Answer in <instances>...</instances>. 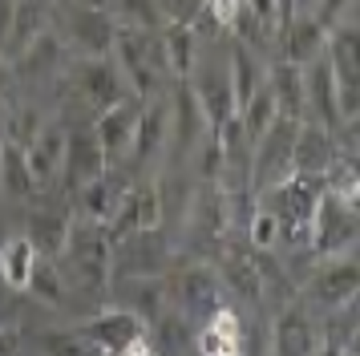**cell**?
<instances>
[{
	"label": "cell",
	"mask_w": 360,
	"mask_h": 356,
	"mask_svg": "<svg viewBox=\"0 0 360 356\" xmlns=\"http://www.w3.org/2000/svg\"><path fill=\"white\" fill-rule=\"evenodd\" d=\"M57 259H69V275L85 284L89 291H101L110 284V267H114V243L105 235V227L85 219V223L69 227V243Z\"/></svg>",
	"instance_id": "1"
},
{
	"label": "cell",
	"mask_w": 360,
	"mask_h": 356,
	"mask_svg": "<svg viewBox=\"0 0 360 356\" xmlns=\"http://www.w3.org/2000/svg\"><path fill=\"white\" fill-rule=\"evenodd\" d=\"M223 275L214 272V267H207V263H198V267H186V272L170 275V291H166V300L174 304V312L179 316H186V320L202 324L211 312H219L223 307Z\"/></svg>",
	"instance_id": "2"
},
{
	"label": "cell",
	"mask_w": 360,
	"mask_h": 356,
	"mask_svg": "<svg viewBox=\"0 0 360 356\" xmlns=\"http://www.w3.org/2000/svg\"><path fill=\"white\" fill-rule=\"evenodd\" d=\"M328 61L336 73V97H340V117L352 122L360 113V25H336L328 29Z\"/></svg>",
	"instance_id": "3"
},
{
	"label": "cell",
	"mask_w": 360,
	"mask_h": 356,
	"mask_svg": "<svg viewBox=\"0 0 360 356\" xmlns=\"http://www.w3.org/2000/svg\"><path fill=\"white\" fill-rule=\"evenodd\" d=\"M53 25H61L65 37L77 49H85L89 57H110L114 53V16L105 8H89V4H77V0H61L53 8Z\"/></svg>",
	"instance_id": "4"
},
{
	"label": "cell",
	"mask_w": 360,
	"mask_h": 356,
	"mask_svg": "<svg viewBox=\"0 0 360 356\" xmlns=\"http://www.w3.org/2000/svg\"><path fill=\"white\" fill-rule=\"evenodd\" d=\"M295 126H300V122H292V117H283V113H279V122L263 134L259 142H255V150H251V191H255V194L271 191L276 182H283V178L295 174V170H292Z\"/></svg>",
	"instance_id": "5"
},
{
	"label": "cell",
	"mask_w": 360,
	"mask_h": 356,
	"mask_svg": "<svg viewBox=\"0 0 360 356\" xmlns=\"http://www.w3.org/2000/svg\"><path fill=\"white\" fill-rule=\"evenodd\" d=\"M186 81H191V89H195L198 106H202V117H207L211 134H219V129L239 113L235 110V89H231L227 61H195V73Z\"/></svg>",
	"instance_id": "6"
},
{
	"label": "cell",
	"mask_w": 360,
	"mask_h": 356,
	"mask_svg": "<svg viewBox=\"0 0 360 356\" xmlns=\"http://www.w3.org/2000/svg\"><path fill=\"white\" fill-rule=\"evenodd\" d=\"M360 239V207H348L332 194H320L316 223H311V251L316 255H336Z\"/></svg>",
	"instance_id": "7"
},
{
	"label": "cell",
	"mask_w": 360,
	"mask_h": 356,
	"mask_svg": "<svg viewBox=\"0 0 360 356\" xmlns=\"http://www.w3.org/2000/svg\"><path fill=\"white\" fill-rule=\"evenodd\" d=\"M77 332H82L89 344H98L105 356H117L126 352L134 340H142L150 332L146 320L138 316V312H130V307H105V312H98V316H89L85 324H77Z\"/></svg>",
	"instance_id": "8"
},
{
	"label": "cell",
	"mask_w": 360,
	"mask_h": 356,
	"mask_svg": "<svg viewBox=\"0 0 360 356\" xmlns=\"http://www.w3.org/2000/svg\"><path fill=\"white\" fill-rule=\"evenodd\" d=\"M360 291V263L352 259H340V263H324L304 279V300L311 307H324V312H336L344 307L352 295Z\"/></svg>",
	"instance_id": "9"
},
{
	"label": "cell",
	"mask_w": 360,
	"mask_h": 356,
	"mask_svg": "<svg viewBox=\"0 0 360 356\" xmlns=\"http://www.w3.org/2000/svg\"><path fill=\"white\" fill-rule=\"evenodd\" d=\"M214 134L202 117V106H198L191 81H179L174 85V97H170V142H174V154H186V150H198L207 146Z\"/></svg>",
	"instance_id": "10"
},
{
	"label": "cell",
	"mask_w": 360,
	"mask_h": 356,
	"mask_svg": "<svg viewBox=\"0 0 360 356\" xmlns=\"http://www.w3.org/2000/svg\"><path fill=\"white\" fill-rule=\"evenodd\" d=\"M340 158V150L332 142V129L320 122H300L292 142V170L304 178H324L328 166Z\"/></svg>",
	"instance_id": "11"
},
{
	"label": "cell",
	"mask_w": 360,
	"mask_h": 356,
	"mask_svg": "<svg viewBox=\"0 0 360 356\" xmlns=\"http://www.w3.org/2000/svg\"><path fill=\"white\" fill-rule=\"evenodd\" d=\"M195 352L198 356H247V328L227 304L211 312L195 328Z\"/></svg>",
	"instance_id": "12"
},
{
	"label": "cell",
	"mask_w": 360,
	"mask_h": 356,
	"mask_svg": "<svg viewBox=\"0 0 360 356\" xmlns=\"http://www.w3.org/2000/svg\"><path fill=\"white\" fill-rule=\"evenodd\" d=\"M105 166H110V158H105V150H101L94 126L89 129H73L69 142H65V162H61V178H65V186L82 191L85 182H94V178L105 174Z\"/></svg>",
	"instance_id": "13"
},
{
	"label": "cell",
	"mask_w": 360,
	"mask_h": 356,
	"mask_svg": "<svg viewBox=\"0 0 360 356\" xmlns=\"http://www.w3.org/2000/svg\"><path fill=\"white\" fill-rule=\"evenodd\" d=\"M138 97H122L117 106H105V110H98V122H94V134H98L101 150H105V158L117 162L130 154L134 146V126H138Z\"/></svg>",
	"instance_id": "14"
},
{
	"label": "cell",
	"mask_w": 360,
	"mask_h": 356,
	"mask_svg": "<svg viewBox=\"0 0 360 356\" xmlns=\"http://www.w3.org/2000/svg\"><path fill=\"white\" fill-rule=\"evenodd\" d=\"M77 89H82V97H89L98 110L117 106L122 97H130V85L122 77L117 61H110V57H85V61H77Z\"/></svg>",
	"instance_id": "15"
},
{
	"label": "cell",
	"mask_w": 360,
	"mask_h": 356,
	"mask_svg": "<svg viewBox=\"0 0 360 356\" xmlns=\"http://www.w3.org/2000/svg\"><path fill=\"white\" fill-rule=\"evenodd\" d=\"M304 97H308V110L316 113V122L328 129L344 126L340 117V97H336V73L328 53H320L311 65H304Z\"/></svg>",
	"instance_id": "16"
},
{
	"label": "cell",
	"mask_w": 360,
	"mask_h": 356,
	"mask_svg": "<svg viewBox=\"0 0 360 356\" xmlns=\"http://www.w3.org/2000/svg\"><path fill=\"white\" fill-rule=\"evenodd\" d=\"M219 272H223V284H227L243 304H263V272H259V251L251 247V243H231L227 251H223V263H219Z\"/></svg>",
	"instance_id": "17"
},
{
	"label": "cell",
	"mask_w": 360,
	"mask_h": 356,
	"mask_svg": "<svg viewBox=\"0 0 360 356\" xmlns=\"http://www.w3.org/2000/svg\"><path fill=\"white\" fill-rule=\"evenodd\" d=\"M271 352L276 356H316V328L300 304H283L271 328Z\"/></svg>",
	"instance_id": "18"
},
{
	"label": "cell",
	"mask_w": 360,
	"mask_h": 356,
	"mask_svg": "<svg viewBox=\"0 0 360 356\" xmlns=\"http://www.w3.org/2000/svg\"><path fill=\"white\" fill-rule=\"evenodd\" d=\"M65 142H69V129L61 126V122H45V126H41L33 138H29L25 154H29V170H33L37 186L61 174V162H65Z\"/></svg>",
	"instance_id": "19"
},
{
	"label": "cell",
	"mask_w": 360,
	"mask_h": 356,
	"mask_svg": "<svg viewBox=\"0 0 360 356\" xmlns=\"http://www.w3.org/2000/svg\"><path fill=\"white\" fill-rule=\"evenodd\" d=\"M166 138H170V101H162V97H150L146 106L138 110L130 158L134 162H146L150 154H158V146H166Z\"/></svg>",
	"instance_id": "20"
},
{
	"label": "cell",
	"mask_w": 360,
	"mask_h": 356,
	"mask_svg": "<svg viewBox=\"0 0 360 356\" xmlns=\"http://www.w3.org/2000/svg\"><path fill=\"white\" fill-rule=\"evenodd\" d=\"M328 49V29L316 20V16H292L283 25V53L292 65H311L320 53Z\"/></svg>",
	"instance_id": "21"
},
{
	"label": "cell",
	"mask_w": 360,
	"mask_h": 356,
	"mask_svg": "<svg viewBox=\"0 0 360 356\" xmlns=\"http://www.w3.org/2000/svg\"><path fill=\"white\" fill-rule=\"evenodd\" d=\"M227 69H231V89H235V110H243L247 101H251V94L267 81V69H263V61L255 57V49L247 45V41H239V37L231 41Z\"/></svg>",
	"instance_id": "22"
},
{
	"label": "cell",
	"mask_w": 360,
	"mask_h": 356,
	"mask_svg": "<svg viewBox=\"0 0 360 356\" xmlns=\"http://www.w3.org/2000/svg\"><path fill=\"white\" fill-rule=\"evenodd\" d=\"M267 85L279 101V113L292 117V122H304L308 113V97H304V69L292 61H276L267 69Z\"/></svg>",
	"instance_id": "23"
},
{
	"label": "cell",
	"mask_w": 360,
	"mask_h": 356,
	"mask_svg": "<svg viewBox=\"0 0 360 356\" xmlns=\"http://www.w3.org/2000/svg\"><path fill=\"white\" fill-rule=\"evenodd\" d=\"M37 191V178L29 170L25 146L13 138H0V194L4 198H29Z\"/></svg>",
	"instance_id": "24"
},
{
	"label": "cell",
	"mask_w": 360,
	"mask_h": 356,
	"mask_svg": "<svg viewBox=\"0 0 360 356\" xmlns=\"http://www.w3.org/2000/svg\"><path fill=\"white\" fill-rule=\"evenodd\" d=\"M37 259H41V255H37V247L29 243L25 231L8 235V239L0 243V279H4L13 291H25V288H29V279H33Z\"/></svg>",
	"instance_id": "25"
},
{
	"label": "cell",
	"mask_w": 360,
	"mask_h": 356,
	"mask_svg": "<svg viewBox=\"0 0 360 356\" xmlns=\"http://www.w3.org/2000/svg\"><path fill=\"white\" fill-rule=\"evenodd\" d=\"M69 227L73 223H69L65 215H57V210H37V215H29L25 235H29V243L37 247V255L57 259L69 243Z\"/></svg>",
	"instance_id": "26"
},
{
	"label": "cell",
	"mask_w": 360,
	"mask_h": 356,
	"mask_svg": "<svg viewBox=\"0 0 360 356\" xmlns=\"http://www.w3.org/2000/svg\"><path fill=\"white\" fill-rule=\"evenodd\" d=\"M162 45H166V65H170V77L186 81L195 73L198 61V32L191 25H166L162 29Z\"/></svg>",
	"instance_id": "27"
},
{
	"label": "cell",
	"mask_w": 360,
	"mask_h": 356,
	"mask_svg": "<svg viewBox=\"0 0 360 356\" xmlns=\"http://www.w3.org/2000/svg\"><path fill=\"white\" fill-rule=\"evenodd\" d=\"M239 122H243V134L251 138V146L259 142L263 134L279 122V101H276V94H271V85H267V81H263L259 89L251 94V101L239 110Z\"/></svg>",
	"instance_id": "28"
},
{
	"label": "cell",
	"mask_w": 360,
	"mask_h": 356,
	"mask_svg": "<svg viewBox=\"0 0 360 356\" xmlns=\"http://www.w3.org/2000/svg\"><path fill=\"white\" fill-rule=\"evenodd\" d=\"M122 194H126V186H117L110 174L94 178V182H85L82 186V210L85 219H94V223H110V215L117 210V203H122Z\"/></svg>",
	"instance_id": "29"
},
{
	"label": "cell",
	"mask_w": 360,
	"mask_h": 356,
	"mask_svg": "<svg viewBox=\"0 0 360 356\" xmlns=\"http://www.w3.org/2000/svg\"><path fill=\"white\" fill-rule=\"evenodd\" d=\"M25 291H29L33 300H41V304H49V307H65L69 295H65V272H61V263L49 259V255H41Z\"/></svg>",
	"instance_id": "30"
},
{
	"label": "cell",
	"mask_w": 360,
	"mask_h": 356,
	"mask_svg": "<svg viewBox=\"0 0 360 356\" xmlns=\"http://www.w3.org/2000/svg\"><path fill=\"white\" fill-rule=\"evenodd\" d=\"M110 16H114L117 29H142V32L166 29L162 4H158V0H114V4H110Z\"/></svg>",
	"instance_id": "31"
},
{
	"label": "cell",
	"mask_w": 360,
	"mask_h": 356,
	"mask_svg": "<svg viewBox=\"0 0 360 356\" xmlns=\"http://www.w3.org/2000/svg\"><path fill=\"white\" fill-rule=\"evenodd\" d=\"M37 348H41L45 356H105L98 344H89L77 328H73V332H69V328H61V332H45V336L37 340Z\"/></svg>",
	"instance_id": "32"
},
{
	"label": "cell",
	"mask_w": 360,
	"mask_h": 356,
	"mask_svg": "<svg viewBox=\"0 0 360 356\" xmlns=\"http://www.w3.org/2000/svg\"><path fill=\"white\" fill-rule=\"evenodd\" d=\"M247 243H251L255 251H271V247L279 243V223L263 203L251 210V219H247Z\"/></svg>",
	"instance_id": "33"
},
{
	"label": "cell",
	"mask_w": 360,
	"mask_h": 356,
	"mask_svg": "<svg viewBox=\"0 0 360 356\" xmlns=\"http://www.w3.org/2000/svg\"><path fill=\"white\" fill-rule=\"evenodd\" d=\"M162 4V20L166 25H191L195 29L202 8H207V0H158Z\"/></svg>",
	"instance_id": "34"
},
{
	"label": "cell",
	"mask_w": 360,
	"mask_h": 356,
	"mask_svg": "<svg viewBox=\"0 0 360 356\" xmlns=\"http://www.w3.org/2000/svg\"><path fill=\"white\" fill-rule=\"evenodd\" d=\"M344 13H348V0H316V8H311V16H316L324 29H336Z\"/></svg>",
	"instance_id": "35"
},
{
	"label": "cell",
	"mask_w": 360,
	"mask_h": 356,
	"mask_svg": "<svg viewBox=\"0 0 360 356\" xmlns=\"http://www.w3.org/2000/svg\"><path fill=\"white\" fill-rule=\"evenodd\" d=\"M13 20H17V0H0V57H4V45H8Z\"/></svg>",
	"instance_id": "36"
},
{
	"label": "cell",
	"mask_w": 360,
	"mask_h": 356,
	"mask_svg": "<svg viewBox=\"0 0 360 356\" xmlns=\"http://www.w3.org/2000/svg\"><path fill=\"white\" fill-rule=\"evenodd\" d=\"M117 356H158V348L150 344V332H146L142 340H134L130 348H126V352H117Z\"/></svg>",
	"instance_id": "37"
},
{
	"label": "cell",
	"mask_w": 360,
	"mask_h": 356,
	"mask_svg": "<svg viewBox=\"0 0 360 356\" xmlns=\"http://www.w3.org/2000/svg\"><path fill=\"white\" fill-rule=\"evenodd\" d=\"M316 0H292V16H311Z\"/></svg>",
	"instance_id": "38"
},
{
	"label": "cell",
	"mask_w": 360,
	"mask_h": 356,
	"mask_svg": "<svg viewBox=\"0 0 360 356\" xmlns=\"http://www.w3.org/2000/svg\"><path fill=\"white\" fill-rule=\"evenodd\" d=\"M344 126L352 129V142H360V113H356V117H352V122H344Z\"/></svg>",
	"instance_id": "39"
},
{
	"label": "cell",
	"mask_w": 360,
	"mask_h": 356,
	"mask_svg": "<svg viewBox=\"0 0 360 356\" xmlns=\"http://www.w3.org/2000/svg\"><path fill=\"white\" fill-rule=\"evenodd\" d=\"M17 4H25V0H17Z\"/></svg>",
	"instance_id": "40"
},
{
	"label": "cell",
	"mask_w": 360,
	"mask_h": 356,
	"mask_svg": "<svg viewBox=\"0 0 360 356\" xmlns=\"http://www.w3.org/2000/svg\"><path fill=\"white\" fill-rule=\"evenodd\" d=\"M356 336H360V332H356Z\"/></svg>",
	"instance_id": "41"
}]
</instances>
